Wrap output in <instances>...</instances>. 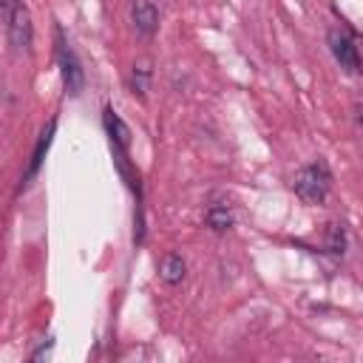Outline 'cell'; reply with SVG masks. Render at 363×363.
<instances>
[{
	"label": "cell",
	"instance_id": "cell-11",
	"mask_svg": "<svg viewBox=\"0 0 363 363\" xmlns=\"http://www.w3.org/2000/svg\"><path fill=\"white\" fill-rule=\"evenodd\" d=\"M147 79H150V60H139V62H133V74H130V88H133V94L145 96V91H147Z\"/></svg>",
	"mask_w": 363,
	"mask_h": 363
},
{
	"label": "cell",
	"instance_id": "cell-5",
	"mask_svg": "<svg viewBox=\"0 0 363 363\" xmlns=\"http://www.w3.org/2000/svg\"><path fill=\"white\" fill-rule=\"evenodd\" d=\"M130 20H133L139 34H145V37L156 34V28H159V9H156V3L153 0H136L130 6Z\"/></svg>",
	"mask_w": 363,
	"mask_h": 363
},
{
	"label": "cell",
	"instance_id": "cell-12",
	"mask_svg": "<svg viewBox=\"0 0 363 363\" xmlns=\"http://www.w3.org/2000/svg\"><path fill=\"white\" fill-rule=\"evenodd\" d=\"M17 6H23V0H0V14H3V20H9Z\"/></svg>",
	"mask_w": 363,
	"mask_h": 363
},
{
	"label": "cell",
	"instance_id": "cell-13",
	"mask_svg": "<svg viewBox=\"0 0 363 363\" xmlns=\"http://www.w3.org/2000/svg\"><path fill=\"white\" fill-rule=\"evenodd\" d=\"M51 346H54V343H48V346H40V349H37V352L31 354V360H40V357H48V354H51Z\"/></svg>",
	"mask_w": 363,
	"mask_h": 363
},
{
	"label": "cell",
	"instance_id": "cell-3",
	"mask_svg": "<svg viewBox=\"0 0 363 363\" xmlns=\"http://www.w3.org/2000/svg\"><path fill=\"white\" fill-rule=\"evenodd\" d=\"M326 40H329V51H332V57L337 60V65H340L346 74H357V71H360V54H357L354 37H352L346 28H332Z\"/></svg>",
	"mask_w": 363,
	"mask_h": 363
},
{
	"label": "cell",
	"instance_id": "cell-7",
	"mask_svg": "<svg viewBox=\"0 0 363 363\" xmlns=\"http://www.w3.org/2000/svg\"><path fill=\"white\" fill-rule=\"evenodd\" d=\"M204 221H207V227H210L213 233H227V230L235 224V216H233V210H230L224 201H216V204L207 207Z\"/></svg>",
	"mask_w": 363,
	"mask_h": 363
},
{
	"label": "cell",
	"instance_id": "cell-1",
	"mask_svg": "<svg viewBox=\"0 0 363 363\" xmlns=\"http://www.w3.org/2000/svg\"><path fill=\"white\" fill-rule=\"evenodd\" d=\"M329 184H332L329 167L323 162H315V164H306V167L298 170V176L292 182V190L306 204H323L326 196H329Z\"/></svg>",
	"mask_w": 363,
	"mask_h": 363
},
{
	"label": "cell",
	"instance_id": "cell-10",
	"mask_svg": "<svg viewBox=\"0 0 363 363\" xmlns=\"http://www.w3.org/2000/svg\"><path fill=\"white\" fill-rule=\"evenodd\" d=\"M51 133H54V122H48V125H45V130L40 133V139H37V147H34L31 167H28V176H26V179H31V176L40 170V164H43V153H45V150H48V145H51Z\"/></svg>",
	"mask_w": 363,
	"mask_h": 363
},
{
	"label": "cell",
	"instance_id": "cell-4",
	"mask_svg": "<svg viewBox=\"0 0 363 363\" xmlns=\"http://www.w3.org/2000/svg\"><path fill=\"white\" fill-rule=\"evenodd\" d=\"M6 28H9V43H11L14 51H28L31 48L34 26H31V14H28L26 3L11 11V17L6 20Z\"/></svg>",
	"mask_w": 363,
	"mask_h": 363
},
{
	"label": "cell",
	"instance_id": "cell-6",
	"mask_svg": "<svg viewBox=\"0 0 363 363\" xmlns=\"http://www.w3.org/2000/svg\"><path fill=\"white\" fill-rule=\"evenodd\" d=\"M105 130H108V136H111V145H113V150L116 153H128V147H130V128L111 111V108H105Z\"/></svg>",
	"mask_w": 363,
	"mask_h": 363
},
{
	"label": "cell",
	"instance_id": "cell-8",
	"mask_svg": "<svg viewBox=\"0 0 363 363\" xmlns=\"http://www.w3.org/2000/svg\"><path fill=\"white\" fill-rule=\"evenodd\" d=\"M184 272H187V264H184L182 255H173V252H170V255H164L162 264H159V275H162V281L170 284V286L182 284V281H184Z\"/></svg>",
	"mask_w": 363,
	"mask_h": 363
},
{
	"label": "cell",
	"instance_id": "cell-2",
	"mask_svg": "<svg viewBox=\"0 0 363 363\" xmlns=\"http://www.w3.org/2000/svg\"><path fill=\"white\" fill-rule=\"evenodd\" d=\"M57 60H60V68H62V82H65V91L71 94V96H79L82 94V88H85V74H82V65H79V60H77V54H74V48L68 45V40H65V34H62V28L57 26Z\"/></svg>",
	"mask_w": 363,
	"mask_h": 363
},
{
	"label": "cell",
	"instance_id": "cell-9",
	"mask_svg": "<svg viewBox=\"0 0 363 363\" xmlns=\"http://www.w3.org/2000/svg\"><path fill=\"white\" fill-rule=\"evenodd\" d=\"M346 244H349V238H346V227L343 224H326V250L332 252V255H343L346 252Z\"/></svg>",
	"mask_w": 363,
	"mask_h": 363
}]
</instances>
